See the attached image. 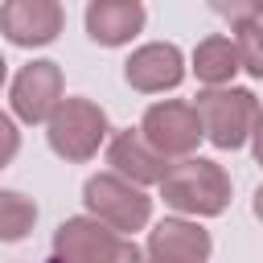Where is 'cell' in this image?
Here are the masks:
<instances>
[{"mask_svg":"<svg viewBox=\"0 0 263 263\" xmlns=\"http://www.w3.org/2000/svg\"><path fill=\"white\" fill-rule=\"evenodd\" d=\"M123 78L132 90L140 95H160V90H173L181 86L185 78V58L173 41H148L140 45L127 62H123Z\"/></svg>","mask_w":263,"mask_h":263,"instance_id":"9","label":"cell"},{"mask_svg":"<svg viewBox=\"0 0 263 263\" xmlns=\"http://www.w3.org/2000/svg\"><path fill=\"white\" fill-rule=\"evenodd\" d=\"M238 70H242V62H238V45L230 37H205V41H197V49H193V74L205 86H226Z\"/></svg>","mask_w":263,"mask_h":263,"instance_id":"13","label":"cell"},{"mask_svg":"<svg viewBox=\"0 0 263 263\" xmlns=\"http://www.w3.org/2000/svg\"><path fill=\"white\" fill-rule=\"evenodd\" d=\"M4 78H8V62L0 58V86H4Z\"/></svg>","mask_w":263,"mask_h":263,"instance_id":"20","label":"cell"},{"mask_svg":"<svg viewBox=\"0 0 263 263\" xmlns=\"http://www.w3.org/2000/svg\"><path fill=\"white\" fill-rule=\"evenodd\" d=\"M53 255H62L66 263H144V251L95 214L66 218L53 230Z\"/></svg>","mask_w":263,"mask_h":263,"instance_id":"3","label":"cell"},{"mask_svg":"<svg viewBox=\"0 0 263 263\" xmlns=\"http://www.w3.org/2000/svg\"><path fill=\"white\" fill-rule=\"evenodd\" d=\"M16 148H21V132H16L12 115H4V111H0V173H4L8 164H12Z\"/></svg>","mask_w":263,"mask_h":263,"instance_id":"17","label":"cell"},{"mask_svg":"<svg viewBox=\"0 0 263 263\" xmlns=\"http://www.w3.org/2000/svg\"><path fill=\"white\" fill-rule=\"evenodd\" d=\"M107 160H111V168H115L119 177H127V181H136V185H160L164 173H168V156H160V152L144 140L140 127H136V132H132V127L115 132L111 144H107Z\"/></svg>","mask_w":263,"mask_h":263,"instance_id":"11","label":"cell"},{"mask_svg":"<svg viewBox=\"0 0 263 263\" xmlns=\"http://www.w3.org/2000/svg\"><path fill=\"white\" fill-rule=\"evenodd\" d=\"M45 263H66V259H62V255H53V259H45Z\"/></svg>","mask_w":263,"mask_h":263,"instance_id":"21","label":"cell"},{"mask_svg":"<svg viewBox=\"0 0 263 263\" xmlns=\"http://www.w3.org/2000/svg\"><path fill=\"white\" fill-rule=\"evenodd\" d=\"M148 12L144 0H90L86 4V33L95 45H127L140 29H144Z\"/></svg>","mask_w":263,"mask_h":263,"instance_id":"12","label":"cell"},{"mask_svg":"<svg viewBox=\"0 0 263 263\" xmlns=\"http://www.w3.org/2000/svg\"><path fill=\"white\" fill-rule=\"evenodd\" d=\"M197 115H201V127H205V140L222 152H234L251 140V127H255V115H259V99L247 90V86H205L197 90Z\"/></svg>","mask_w":263,"mask_h":263,"instance_id":"2","label":"cell"},{"mask_svg":"<svg viewBox=\"0 0 263 263\" xmlns=\"http://www.w3.org/2000/svg\"><path fill=\"white\" fill-rule=\"evenodd\" d=\"M62 103V66L58 62H29L12 78V115L25 123H45Z\"/></svg>","mask_w":263,"mask_h":263,"instance_id":"8","label":"cell"},{"mask_svg":"<svg viewBox=\"0 0 263 263\" xmlns=\"http://www.w3.org/2000/svg\"><path fill=\"white\" fill-rule=\"evenodd\" d=\"M234 45H238V62L251 78H263V16L238 21L234 25Z\"/></svg>","mask_w":263,"mask_h":263,"instance_id":"15","label":"cell"},{"mask_svg":"<svg viewBox=\"0 0 263 263\" xmlns=\"http://www.w3.org/2000/svg\"><path fill=\"white\" fill-rule=\"evenodd\" d=\"M160 197L164 205H173L177 214L189 218H214L230 205V177L222 164L201 160V156H181L177 164H168L164 181H160Z\"/></svg>","mask_w":263,"mask_h":263,"instance_id":"1","label":"cell"},{"mask_svg":"<svg viewBox=\"0 0 263 263\" xmlns=\"http://www.w3.org/2000/svg\"><path fill=\"white\" fill-rule=\"evenodd\" d=\"M259 4L263 0H210V8L218 12V16H226V21H251V16H259Z\"/></svg>","mask_w":263,"mask_h":263,"instance_id":"16","label":"cell"},{"mask_svg":"<svg viewBox=\"0 0 263 263\" xmlns=\"http://www.w3.org/2000/svg\"><path fill=\"white\" fill-rule=\"evenodd\" d=\"M251 148H255V160L263 164V107L255 115V127H251Z\"/></svg>","mask_w":263,"mask_h":263,"instance_id":"18","label":"cell"},{"mask_svg":"<svg viewBox=\"0 0 263 263\" xmlns=\"http://www.w3.org/2000/svg\"><path fill=\"white\" fill-rule=\"evenodd\" d=\"M214 251L210 230H201L189 218H164L148 230V259L164 263H205Z\"/></svg>","mask_w":263,"mask_h":263,"instance_id":"10","label":"cell"},{"mask_svg":"<svg viewBox=\"0 0 263 263\" xmlns=\"http://www.w3.org/2000/svg\"><path fill=\"white\" fill-rule=\"evenodd\" d=\"M144 140L168 156V160H181V156H193V148L201 144L205 127H201V115L193 103L185 99H164V103H152L144 111V123H140Z\"/></svg>","mask_w":263,"mask_h":263,"instance_id":"6","label":"cell"},{"mask_svg":"<svg viewBox=\"0 0 263 263\" xmlns=\"http://www.w3.org/2000/svg\"><path fill=\"white\" fill-rule=\"evenodd\" d=\"M37 222V201L16 193V189H0V242H21Z\"/></svg>","mask_w":263,"mask_h":263,"instance_id":"14","label":"cell"},{"mask_svg":"<svg viewBox=\"0 0 263 263\" xmlns=\"http://www.w3.org/2000/svg\"><path fill=\"white\" fill-rule=\"evenodd\" d=\"M45 136H49V148L62 156V160H74V164H82V160H90L95 152H99V144L107 140V111L99 107V103H90V99H62L58 107H53V115L45 119Z\"/></svg>","mask_w":263,"mask_h":263,"instance_id":"4","label":"cell"},{"mask_svg":"<svg viewBox=\"0 0 263 263\" xmlns=\"http://www.w3.org/2000/svg\"><path fill=\"white\" fill-rule=\"evenodd\" d=\"M259 16H263V4H259Z\"/></svg>","mask_w":263,"mask_h":263,"instance_id":"23","label":"cell"},{"mask_svg":"<svg viewBox=\"0 0 263 263\" xmlns=\"http://www.w3.org/2000/svg\"><path fill=\"white\" fill-rule=\"evenodd\" d=\"M251 205H255V218H259V222H263V185H259V189H255V201H251Z\"/></svg>","mask_w":263,"mask_h":263,"instance_id":"19","label":"cell"},{"mask_svg":"<svg viewBox=\"0 0 263 263\" xmlns=\"http://www.w3.org/2000/svg\"><path fill=\"white\" fill-rule=\"evenodd\" d=\"M148 263H164V259H148Z\"/></svg>","mask_w":263,"mask_h":263,"instance_id":"22","label":"cell"},{"mask_svg":"<svg viewBox=\"0 0 263 263\" xmlns=\"http://www.w3.org/2000/svg\"><path fill=\"white\" fill-rule=\"evenodd\" d=\"M62 21L66 16L58 0H4L0 4V33L21 49L49 45L62 33Z\"/></svg>","mask_w":263,"mask_h":263,"instance_id":"7","label":"cell"},{"mask_svg":"<svg viewBox=\"0 0 263 263\" xmlns=\"http://www.w3.org/2000/svg\"><path fill=\"white\" fill-rule=\"evenodd\" d=\"M82 201H86V210H90L99 222L115 226L119 234L144 230L148 218H152V197L144 193V185L119 177L115 168L95 173V177L82 185Z\"/></svg>","mask_w":263,"mask_h":263,"instance_id":"5","label":"cell"}]
</instances>
